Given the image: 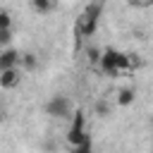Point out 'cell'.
I'll list each match as a JSON object with an SVG mask.
<instances>
[{"label": "cell", "instance_id": "6da1fadb", "mask_svg": "<svg viewBox=\"0 0 153 153\" xmlns=\"http://www.w3.org/2000/svg\"><path fill=\"white\" fill-rule=\"evenodd\" d=\"M98 67H100L108 76H117L120 72L129 69V53L117 50V48H105V50H103V55H100Z\"/></svg>", "mask_w": 153, "mask_h": 153}, {"label": "cell", "instance_id": "7a4b0ae2", "mask_svg": "<svg viewBox=\"0 0 153 153\" xmlns=\"http://www.w3.org/2000/svg\"><path fill=\"white\" fill-rule=\"evenodd\" d=\"M45 112H48L50 117H55V120H72V115H74V105H72L69 96H65V93H55V96H50V100L45 103Z\"/></svg>", "mask_w": 153, "mask_h": 153}, {"label": "cell", "instance_id": "3957f363", "mask_svg": "<svg viewBox=\"0 0 153 153\" xmlns=\"http://www.w3.org/2000/svg\"><path fill=\"white\" fill-rule=\"evenodd\" d=\"M96 31H98V22L96 19H88L86 14L76 17V22H74V38H91Z\"/></svg>", "mask_w": 153, "mask_h": 153}, {"label": "cell", "instance_id": "277c9868", "mask_svg": "<svg viewBox=\"0 0 153 153\" xmlns=\"http://www.w3.org/2000/svg\"><path fill=\"white\" fill-rule=\"evenodd\" d=\"M19 62H22V53H19L17 48H5V50H0V72L19 69Z\"/></svg>", "mask_w": 153, "mask_h": 153}, {"label": "cell", "instance_id": "5b68a950", "mask_svg": "<svg viewBox=\"0 0 153 153\" xmlns=\"http://www.w3.org/2000/svg\"><path fill=\"white\" fill-rule=\"evenodd\" d=\"M19 84H22L19 69H7V72H0V88L10 91V88H17Z\"/></svg>", "mask_w": 153, "mask_h": 153}, {"label": "cell", "instance_id": "8992f818", "mask_svg": "<svg viewBox=\"0 0 153 153\" xmlns=\"http://www.w3.org/2000/svg\"><path fill=\"white\" fill-rule=\"evenodd\" d=\"M115 100H117L120 108H129V105H134V100H136V88H131V86H122V88L117 91Z\"/></svg>", "mask_w": 153, "mask_h": 153}, {"label": "cell", "instance_id": "52a82bcc", "mask_svg": "<svg viewBox=\"0 0 153 153\" xmlns=\"http://www.w3.org/2000/svg\"><path fill=\"white\" fill-rule=\"evenodd\" d=\"M88 141H91V136H88L86 129H67V143H69L72 148L84 146V143H88Z\"/></svg>", "mask_w": 153, "mask_h": 153}, {"label": "cell", "instance_id": "ba28073f", "mask_svg": "<svg viewBox=\"0 0 153 153\" xmlns=\"http://www.w3.org/2000/svg\"><path fill=\"white\" fill-rule=\"evenodd\" d=\"M38 67V57L33 55V53H22V62H19V69H24V72H33Z\"/></svg>", "mask_w": 153, "mask_h": 153}, {"label": "cell", "instance_id": "9c48e42d", "mask_svg": "<svg viewBox=\"0 0 153 153\" xmlns=\"http://www.w3.org/2000/svg\"><path fill=\"white\" fill-rule=\"evenodd\" d=\"M81 14H86L88 19L100 22V14H103V2H88V5L84 7V12H81Z\"/></svg>", "mask_w": 153, "mask_h": 153}, {"label": "cell", "instance_id": "30bf717a", "mask_svg": "<svg viewBox=\"0 0 153 153\" xmlns=\"http://www.w3.org/2000/svg\"><path fill=\"white\" fill-rule=\"evenodd\" d=\"M31 10L36 14H48V12L55 10V2H50V0H33L31 2Z\"/></svg>", "mask_w": 153, "mask_h": 153}, {"label": "cell", "instance_id": "8fae6325", "mask_svg": "<svg viewBox=\"0 0 153 153\" xmlns=\"http://www.w3.org/2000/svg\"><path fill=\"white\" fill-rule=\"evenodd\" d=\"M69 129H86V112L84 110H74V115L69 120Z\"/></svg>", "mask_w": 153, "mask_h": 153}, {"label": "cell", "instance_id": "7c38bea8", "mask_svg": "<svg viewBox=\"0 0 153 153\" xmlns=\"http://www.w3.org/2000/svg\"><path fill=\"white\" fill-rule=\"evenodd\" d=\"M100 55H103L100 48H88V50H86V60H88V65H98V62H100Z\"/></svg>", "mask_w": 153, "mask_h": 153}, {"label": "cell", "instance_id": "4fadbf2b", "mask_svg": "<svg viewBox=\"0 0 153 153\" xmlns=\"http://www.w3.org/2000/svg\"><path fill=\"white\" fill-rule=\"evenodd\" d=\"M12 29V14L7 10H0V31H7Z\"/></svg>", "mask_w": 153, "mask_h": 153}, {"label": "cell", "instance_id": "5bb4252c", "mask_svg": "<svg viewBox=\"0 0 153 153\" xmlns=\"http://www.w3.org/2000/svg\"><path fill=\"white\" fill-rule=\"evenodd\" d=\"M10 43H12V29H7V31H0V50L10 48Z\"/></svg>", "mask_w": 153, "mask_h": 153}, {"label": "cell", "instance_id": "9a60e30c", "mask_svg": "<svg viewBox=\"0 0 153 153\" xmlns=\"http://www.w3.org/2000/svg\"><path fill=\"white\" fill-rule=\"evenodd\" d=\"M108 112H110V108H108V103H103V100H98V103H96V115H98V117H108Z\"/></svg>", "mask_w": 153, "mask_h": 153}, {"label": "cell", "instance_id": "2e32d148", "mask_svg": "<svg viewBox=\"0 0 153 153\" xmlns=\"http://www.w3.org/2000/svg\"><path fill=\"white\" fill-rule=\"evenodd\" d=\"M72 153H93V141H88V143H84V146L72 148Z\"/></svg>", "mask_w": 153, "mask_h": 153}, {"label": "cell", "instance_id": "e0dca14e", "mask_svg": "<svg viewBox=\"0 0 153 153\" xmlns=\"http://www.w3.org/2000/svg\"><path fill=\"white\" fill-rule=\"evenodd\" d=\"M141 65V57L136 55V53H129V69H134V67H139Z\"/></svg>", "mask_w": 153, "mask_h": 153}, {"label": "cell", "instance_id": "ac0fdd59", "mask_svg": "<svg viewBox=\"0 0 153 153\" xmlns=\"http://www.w3.org/2000/svg\"><path fill=\"white\" fill-rule=\"evenodd\" d=\"M2 120H5V110L0 108V124H2Z\"/></svg>", "mask_w": 153, "mask_h": 153}, {"label": "cell", "instance_id": "d6986e66", "mask_svg": "<svg viewBox=\"0 0 153 153\" xmlns=\"http://www.w3.org/2000/svg\"><path fill=\"white\" fill-rule=\"evenodd\" d=\"M151 153H153V151H151Z\"/></svg>", "mask_w": 153, "mask_h": 153}]
</instances>
